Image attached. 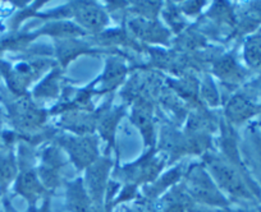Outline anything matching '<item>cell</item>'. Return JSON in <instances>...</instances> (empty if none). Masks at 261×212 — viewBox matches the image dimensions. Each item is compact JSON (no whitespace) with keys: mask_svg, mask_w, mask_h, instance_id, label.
I'll return each mask as SVG.
<instances>
[{"mask_svg":"<svg viewBox=\"0 0 261 212\" xmlns=\"http://www.w3.org/2000/svg\"><path fill=\"white\" fill-rule=\"evenodd\" d=\"M204 164L218 188L232 198L255 201L256 194H260V191L253 188L252 181L243 174L242 169L227 157L206 154Z\"/></svg>","mask_w":261,"mask_h":212,"instance_id":"obj_1","label":"cell"},{"mask_svg":"<svg viewBox=\"0 0 261 212\" xmlns=\"http://www.w3.org/2000/svg\"><path fill=\"white\" fill-rule=\"evenodd\" d=\"M186 193L195 203L209 208H227L229 201L207 173L204 165H193L186 174L183 184Z\"/></svg>","mask_w":261,"mask_h":212,"instance_id":"obj_2","label":"cell"},{"mask_svg":"<svg viewBox=\"0 0 261 212\" xmlns=\"http://www.w3.org/2000/svg\"><path fill=\"white\" fill-rule=\"evenodd\" d=\"M110 168L112 161L109 159L99 157L86 169V175L82 180L92 203V212H102L104 209L105 194L109 186Z\"/></svg>","mask_w":261,"mask_h":212,"instance_id":"obj_3","label":"cell"},{"mask_svg":"<svg viewBox=\"0 0 261 212\" xmlns=\"http://www.w3.org/2000/svg\"><path fill=\"white\" fill-rule=\"evenodd\" d=\"M59 144L68 152L72 163L79 169H87L92 163L99 159L97 139L90 134L82 136H63Z\"/></svg>","mask_w":261,"mask_h":212,"instance_id":"obj_4","label":"cell"},{"mask_svg":"<svg viewBox=\"0 0 261 212\" xmlns=\"http://www.w3.org/2000/svg\"><path fill=\"white\" fill-rule=\"evenodd\" d=\"M72 13L79 22V27L91 32H100L108 24V16L96 3L80 2L71 6Z\"/></svg>","mask_w":261,"mask_h":212,"instance_id":"obj_5","label":"cell"},{"mask_svg":"<svg viewBox=\"0 0 261 212\" xmlns=\"http://www.w3.org/2000/svg\"><path fill=\"white\" fill-rule=\"evenodd\" d=\"M163 169V163L155 159L152 151L129 166L123 168V174L130 183L140 184L152 181Z\"/></svg>","mask_w":261,"mask_h":212,"instance_id":"obj_6","label":"cell"},{"mask_svg":"<svg viewBox=\"0 0 261 212\" xmlns=\"http://www.w3.org/2000/svg\"><path fill=\"white\" fill-rule=\"evenodd\" d=\"M16 193L23 197L30 206L36 207L37 202L40 198H42L45 193H46V188L42 186L41 180H40L39 175L35 173L32 169H23L21 173L17 174L16 178Z\"/></svg>","mask_w":261,"mask_h":212,"instance_id":"obj_7","label":"cell"},{"mask_svg":"<svg viewBox=\"0 0 261 212\" xmlns=\"http://www.w3.org/2000/svg\"><path fill=\"white\" fill-rule=\"evenodd\" d=\"M261 106L253 104L252 100L242 94L230 97L225 106V116L232 124H241L260 113Z\"/></svg>","mask_w":261,"mask_h":212,"instance_id":"obj_8","label":"cell"},{"mask_svg":"<svg viewBox=\"0 0 261 212\" xmlns=\"http://www.w3.org/2000/svg\"><path fill=\"white\" fill-rule=\"evenodd\" d=\"M130 120L141 132L145 143L147 146H154V122H152V109L149 102L140 99L132 109Z\"/></svg>","mask_w":261,"mask_h":212,"instance_id":"obj_9","label":"cell"},{"mask_svg":"<svg viewBox=\"0 0 261 212\" xmlns=\"http://www.w3.org/2000/svg\"><path fill=\"white\" fill-rule=\"evenodd\" d=\"M67 207L69 212H92V203L84 186V180L74 179L67 187Z\"/></svg>","mask_w":261,"mask_h":212,"instance_id":"obj_10","label":"cell"},{"mask_svg":"<svg viewBox=\"0 0 261 212\" xmlns=\"http://www.w3.org/2000/svg\"><path fill=\"white\" fill-rule=\"evenodd\" d=\"M214 73L220 79L230 83H238L245 78V72L230 55L222 56L214 64Z\"/></svg>","mask_w":261,"mask_h":212,"instance_id":"obj_11","label":"cell"},{"mask_svg":"<svg viewBox=\"0 0 261 212\" xmlns=\"http://www.w3.org/2000/svg\"><path fill=\"white\" fill-rule=\"evenodd\" d=\"M17 163L13 152L8 148L0 149V193H4L9 184L17 178Z\"/></svg>","mask_w":261,"mask_h":212,"instance_id":"obj_12","label":"cell"},{"mask_svg":"<svg viewBox=\"0 0 261 212\" xmlns=\"http://www.w3.org/2000/svg\"><path fill=\"white\" fill-rule=\"evenodd\" d=\"M132 31L137 36L147 40V41H165L168 39V32L158 23L151 22V19H136L130 24Z\"/></svg>","mask_w":261,"mask_h":212,"instance_id":"obj_13","label":"cell"},{"mask_svg":"<svg viewBox=\"0 0 261 212\" xmlns=\"http://www.w3.org/2000/svg\"><path fill=\"white\" fill-rule=\"evenodd\" d=\"M125 73H127V68L122 62L118 60V59L108 60L104 74L100 78L102 91H110V89H114L115 87H118V84L122 83V81L124 79Z\"/></svg>","mask_w":261,"mask_h":212,"instance_id":"obj_14","label":"cell"},{"mask_svg":"<svg viewBox=\"0 0 261 212\" xmlns=\"http://www.w3.org/2000/svg\"><path fill=\"white\" fill-rule=\"evenodd\" d=\"M122 114L123 111L120 109H113V110L104 111L97 118V128H99L100 134L109 143L110 142L113 143L114 141L115 129H117L118 122L122 118Z\"/></svg>","mask_w":261,"mask_h":212,"instance_id":"obj_15","label":"cell"},{"mask_svg":"<svg viewBox=\"0 0 261 212\" xmlns=\"http://www.w3.org/2000/svg\"><path fill=\"white\" fill-rule=\"evenodd\" d=\"M245 59L251 68L261 69V35L248 37L245 44Z\"/></svg>","mask_w":261,"mask_h":212,"instance_id":"obj_16","label":"cell"},{"mask_svg":"<svg viewBox=\"0 0 261 212\" xmlns=\"http://www.w3.org/2000/svg\"><path fill=\"white\" fill-rule=\"evenodd\" d=\"M201 95L205 99V101L209 102L210 105H217L219 102V94H218L217 88H215V84L210 79H206L202 83Z\"/></svg>","mask_w":261,"mask_h":212,"instance_id":"obj_17","label":"cell"},{"mask_svg":"<svg viewBox=\"0 0 261 212\" xmlns=\"http://www.w3.org/2000/svg\"><path fill=\"white\" fill-rule=\"evenodd\" d=\"M251 143H252L253 149H255L256 159H257L258 164L261 166V136L257 133L251 134Z\"/></svg>","mask_w":261,"mask_h":212,"instance_id":"obj_18","label":"cell"},{"mask_svg":"<svg viewBox=\"0 0 261 212\" xmlns=\"http://www.w3.org/2000/svg\"><path fill=\"white\" fill-rule=\"evenodd\" d=\"M30 212H50L49 199H46V201H45L40 207L36 206V207H32V208H30Z\"/></svg>","mask_w":261,"mask_h":212,"instance_id":"obj_19","label":"cell"},{"mask_svg":"<svg viewBox=\"0 0 261 212\" xmlns=\"http://www.w3.org/2000/svg\"><path fill=\"white\" fill-rule=\"evenodd\" d=\"M214 212H248V211H243V209H230V208H218L215 209Z\"/></svg>","mask_w":261,"mask_h":212,"instance_id":"obj_20","label":"cell"},{"mask_svg":"<svg viewBox=\"0 0 261 212\" xmlns=\"http://www.w3.org/2000/svg\"><path fill=\"white\" fill-rule=\"evenodd\" d=\"M125 212H144L141 207H130V208L125 209Z\"/></svg>","mask_w":261,"mask_h":212,"instance_id":"obj_21","label":"cell"},{"mask_svg":"<svg viewBox=\"0 0 261 212\" xmlns=\"http://www.w3.org/2000/svg\"><path fill=\"white\" fill-rule=\"evenodd\" d=\"M6 212H17L16 209H14L13 206H11V204L7 203L6 204Z\"/></svg>","mask_w":261,"mask_h":212,"instance_id":"obj_22","label":"cell"},{"mask_svg":"<svg viewBox=\"0 0 261 212\" xmlns=\"http://www.w3.org/2000/svg\"><path fill=\"white\" fill-rule=\"evenodd\" d=\"M258 212H261V208H260V209H258Z\"/></svg>","mask_w":261,"mask_h":212,"instance_id":"obj_23","label":"cell"},{"mask_svg":"<svg viewBox=\"0 0 261 212\" xmlns=\"http://www.w3.org/2000/svg\"><path fill=\"white\" fill-rule=\"evenodd\" d=\"M260 113H261V109H260Z\"/></svg>","mask_w":261,"mask_h":212,"instance_id":"obj_24","label":"cell"}]
</instances>
